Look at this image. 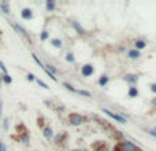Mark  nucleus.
Segmentation results:
<instances>
[{
    "mask_svg": "<svg viewBox=\"0 0 156 151\" xmlns=\"http://www.w3.org/2000/svg\"><path fill=\"white\" fill-rule=\"evenodd\" d=\"M69 120H70V124L71 125H80L84 122V117L80 116V114H77V113H71L70 117H69Z\"/></svg>",
    "mask_w": 156,
    "mask_h": 151,
    "instance_id": "1",
    "label": "nucleus"
},
{
    "mask_svg": "<svg viewBox=\"0 0 156 151\" xmlns=\"http://www.w3.org/2000/svg\"><path fill=\"white\" fill-rule=\"evenodd\" d=\"M11 25H13V28L17 32H18V33L22 36V37H25V39H27V40H29V35H27V32L25 30V29H23L21 25H18V23H11Z\"/></svg>",
    "mask_w": 156,
    "mask_h": 151,
    "instance_id": "2",
    "label": "nucleus"
},
{
    "mask_svg": "<svg viewBox=\"0 0 156 151\" xmlns=\"http://www.w3.org/2000/svg\"><path fill=\"white\" fill-rule=\"evenodd\" d=\"M104 113H106L107 116H110L111 118H114L115 121H118V122H122V124H125V122H126V118H123V117H120V116H116V114L111 113L110 110H104Z\"/></svg>",
    "mask_w": 156,
    "mask_h": 151,
    "instance_id": "3",
    "label": "nucleus"
},
{
    "mask_svg": "<svg viewBox=\"0 0 156 151\" xmlns=\"http://www.w3.org/2000/svg\"><path fill=\"white\" fill-rule=\"evenodd\" d=\"M93 74V66L92 65H85L82 66V76L85 77H89V76Z\"/></svg>",
    "mask_w": 156,
    "mask_h": 151,
    "instance_id": "4",
    "label": "nucleus"
},
{
    "mask_svg": "<svg viewBox=\"0 0 156 151\" xmlns=\"http://www.w3.org/2000/svg\"><path fill=\"white\" fill-rule=\"evenodd\" d=\"M21 17H22L23 19H31V18H33V11H31L30 8H23L22 11H21Z\"/></svg>",
    "mask_w": 156,
    "mask_h": 151,
    "instance_id": "5",
    "label": "nucleus"
},
{
    "mask_svg": "<svg viewBox=\"0 0 156 151\" xmlns=\"http://www.w3.org/2000/svg\"><path fill=\"white\" fill-rule=\"evenodd\" d=\"M122 146H123V148H125L126 151H137L138 150L137 147L134 146L132 142H125L123 144H122Z\"/></svg>",
    "mask_w": 156,
    "mask_h": 151,
    "instance_id": "6",
    "label": "nucleus"
},
{
    "mask_svg": "<svg viewBox=\"0 0 156 151\" xmlns=\"http://www.w3.org/2000/svg\"><path fill=\"white\" fill-rule=\"evenodd\" d=\"M93 150L94 151H107V148H106V146H104L101 142H96L93 144Z\"/></svg>",
    "mask_w": 156,
    "mask_h": 151,
    "instance_id": "7",
    "label": "nucleus"
},
{
    "mask_svg": "<svg viewBox=\"0 0 156 151\" xmlns=\"http://www.w3.org/2000/svg\"><path fill=\"white\" fill-rule=\"evenodd\" d=\"M71 25H73V28H74V29H76V30L80 33V35H84V33H85L84 28L80 26V23H78V22H71Z\"/></svg>",
    "mask_w": 156,
    "mask_h": 151,
    "instance_id": "8",
    "label": "nucleus"
},
{
    "mask_svg": "<svg viewBox=\"0 0 156 151\" xmlns=\"http://www.w3.org/2000/svg\"><path fill=\"white\" fill-rule=\"evenodd\" d=\"M1 83H6V84H11L13 83V78L10 74H3L1 76Z\"/></svg>",
    "mask_w": 156,
    "mask_h": 151,
    "instance_id": "9",
    "label": "nucleus"
},
{
    "mask_svg": "<svg viewBox=\"0 0 156 151\" xmlns=\"http://www.w3.org/2000/svg\"><path fill=\"white\" fill-rule=\"evenodd\" d=\"M129 96L130 98H136V96H138V89L136 88V87H132V88L129 89Z\"/></svg>",
    "mask_w": 156,
    "mask_h": 151,
    "instance_id": "10",
    "label": "nucleus"
},
{
    "mask_svg": "<svg viewBox=\"0 0 156 151\" xmlns=\"http://www.w3.org/2000/svg\"><path fill=\"white\" fill-rule=\"evenodd\" d=\"M125 80L127 81V83H132V84H133V83H136V81H137V77H136V76H133V74H126L125 76Z\"/></svg>",
    "mask_w": 156,
    "mask_h": 151,
    "instance_id": "11",
    "label": "nucleus"
},
{
    "mask_svg": "<svg viewBox=\"0 0 156 151\" xmlns=\"http://www.w3.org/2000/svg\"><path fill=\"white\" fill-rule=\"evenodd\" d=\"M129 56L132 59H137L140 58V52H138L137 49H132V51H129Z\"/></svg>",
    "mask_w": 156,
    "mask_h": 151,
    "instance_id": "12",
    "label": "nucleus"
},
{
    "mask_svg": "<svg viewBox=\"0 0 156 151\" xmlns=\"http://www.w3.org/2000/svg\"><path fill=\"white\" fill-rule=\"evenodd\" d=\"M145 45H147V43H145V41H143V40H137V41H136V48H137V51H138V49L145 48Z\"/></svg>",
    "mask_w": 156,
    "mask_h": 151,
    "instance_id": "13",
    "label": "nucleus"
},
{
    "mask_svg": "<svg viewBox=\"0 0 156 151\" xmlns=\"http://www.w3.org/2000/svg\"><path fill=\"white\" fill-rule=\"evenodd\" d=\"M0 10L4 14H10V7L7 3H0Z\"/></svg>",
    "mask_w": 156,
    "mask_h": 151,
    "instance_id": "14",
    "label": "nucleus"
},
{
    "mask_svg": "<svg viewBox=\"0 0 156 151\" xmlns=\"http://www.w3.org/2000/svg\"><path fill=\"white\" fill-rule=\"evenodd\" d=\"M51 43H52V45H54V47H56V48H62V45H63V43L59 40V39H54Z\"/></svg>",
    "mask_w": 156,
    "mask_h": 151,
    "instance_id": "15",
    "label": "nucleus"
},
{
    "mask_svg": "<svg viewBox=\"0 0 156 151\" xmlns=\"http://www.w3.org/2000/svg\"><path fill=\"white\" fill-rule=\"evenodd\" d=\"M52 135H54V133H52V129H51V128H45V129H44V136H45L47 139L52 138Z\"/></svg>",
    "mask_w": 156,
    "mask_h": 151,
    "instance_id": "16",
    "label": "nucleus"
},
{
    "mask_svg": "<svg viewBox=\"0 0 156 151\" xmlns=\"http://www.w3.org/2000/svg\"><path fill=\"white\" fill-rule=\"evenodd\" d=\"M107 83H108V77L107 76H101V77H100V80H99V84L103 87V85H106Z\"/></svg>",
    "mask_w": 156,
    "mask_h": 151,
    "instance_id": "17",
    "label": "nucleus"
},
{
    "mask_svg": "<svg viewBox=\"0 0 156 151\" xmlns=\"http://www.w3.org/2000/svg\"><path fill=\"white\" fill-rule=\"evenodd\" d=\"M45 7H47V10H48V11H52V10L55 8V3H54V1H47Z\"/></svg>",
    "mask_w": 156,
    "mask_h": 151,
    "instance_id": "18",
    "label": "nucleus"
},
{
    "mask_svg": "<svg viewBox=\"0 0 156 151\" xmlns=\"http://www.w3.org/2000/svg\"><path fill=\"white\" fill-rule=\"evenodd\" d=\"M31 56H33V59H34V62H36V63H38V66H40V67H43V69H44V65H43V62H41L40 59L37 58V55H34V54H33Z\"/></svg>",
    "mask_w": 156,
    "mask_h": 151,
    "instance_id": "19",
    "label": "nucleus"
},
{
    "mask_svg": "<svg viewBox=\"0 0 156 151\" xmlns=\"http://www.w3.org/2000/svg\"><path fill=\"white\" fill-rule=\"evenodd\" d=\"M63 87H64V88H66V89H69V91H71V92H76V91H77V89L74 88V87H73V85L67 84V83H64V84H63Z\"/></svg>",
    "mask_w": 156,
    "mask_h": 151,
    "instance_id": "20",
    "label": "nucleus"
},
{
    "mask_svg": "<svg viewBox=\"0 0 156 151\" xmlns=\"http://www.w3.org/2000/svg\"><path fill=\"white\" fill-rule=\"evenodd\" d=\"M0 70L3 71V73H4V74H8V71H7V67L4 66V63L1 62V61H0Z\"/></svg>",
    "mask_w": 156,
    "mask_h": 151,
    "instance_id": "21",
    "label": "nucleus"
},
{
    "mask_svg": "<svg viewBox=\"0 0 156 151\" xmlns=\"http://www.w3.org/2000/svg\"><path fill=\"white\" fill-rule=\"evenodd\" d=\"M76 92H78L80 95H82V96H88V98L90 96V93L88 92V91H76Z\"/></svg>",
    "mask_w": 156,
    "mask_h": 151,
    "instance_id": "22",
    "label": "nucleus"
},
{
    "mask_svg": "<svg viewBox=\"0 0 156 151\" xmlns=\"http://www.w3.org/2000/svg\"><path fill=\"white\" fill-rule=\"evenodd\" d=\"M47 39H48V32L44 30L43 33H41V40L44 41V40H47Z\"/></svg>",
    "mask_w": 156,
    "mask_h": 151,
    "instance_id": "23",
    "label": "nucleus"
},
{
    "mask_svg": "<svg viewBox=\"0 0 156 151\" xmlns=\"http://www.w3.org/2000/svg\"><path fill=\"white\" fill-rule=\"evenodd\" d=\"M37 84H38V85H41V87H43V88H45V89H48V85L45 84L44 81H41V80H37Z\"/></svg>",
    "mask_w": 156,
    "mask_h": 151,
    "instance_id": "24",
    "label": "nucleus"
},
{
    "mask_svg": "<svg viewBox=\"0 0 156 151\" xmlns=\"http://www.w3.org/2000/svg\"><path fill=\"white\" fill-rule=\"evenodd\" d=\"M66 59L69 61V62H74V56H73V54H67Z\"/></svg>",
    "mask_w": 156,
    "mask_h": 151,
    "instance_id": "25",
    "label": "nucleus"
},
{
    "mask_svg": "<svg viewBox=\"0 0 156 151\" xmlns=\"http://www.w3.org/2000/svg\"><path fill=\"white\" fill-rule=\"evenodd\" d=\"M26 77H27V80H29V81H34V80H36V77H34V74H31V73H27Z\"/></svg>",
    "mask_w": 156,
    "mask_h": 151,
    "instance_id": "26",
    "label": "nucleus"
},
{
    "mask_svg": "<svg viewBox=\"0 0 156 151\" xmlns=\"http://www.w3.org/2000/svg\"><path fill=\"white\" fill-rule=\"evenodd\" d=\"M3 128H4L6 131H7V129H8V120H7V118H6V120L3 121Z\"/></svg>",
    "mask_w": 156,
    "mask_h": 151,
    "instance_id": "27",
    "label": "nucleus"
},
{
    "mask_svg": "<svg viewBox=\"0 0 156 151\" xmlns=\"http://www.w3.org/2000/svg\"><path fill=\"white\" fill-rule=\"evenodd\" d=\"M0 151H6V146L1 143V140H0Z\"/></svg>",
    "mask_w": 156,
    "mask_h": 151,
    "instance_id": "28",
    "label": "nucleus"
},
{
    "mask_svg": "<svg viewBox=\"0 0 156 151\" xmlns=\"http://www.w3.org/2000/svg\"><path fill=\"white\" fill-rule=\"evenodd\" d=\"M37 124L40 125V126H43V124H44V120H43V118H38V120H37Z\"/></svg>",
    "mask_w": 156,
    "mask_h": 151,
    "instance_id": "29",
    "label": "nucleus"
},
{
    "mask_svg": "<svg viewBox=\"0 0 156 151\" xmlns=\"http://www.w3.org/2000/svg\"><path fill=\"white\" fill-rule=\"evenodd\" d=\"M151 91L156 93V84H152V85H151Z\"/></svg>",
    "mask_w": 156,
    "mask_h": 151,
    "instance_id": "30",
    "label": "nucleus"
},
{
    "mask_svg": "<svg viewBox=\"0 0 156 151\" xmlns=\"http://www.w3.org/2000/svg\"><path fill=\"white\" fill-rule=\"evenodd\" d=\"M1 110H3V102L0 100V118H1Z\"/></svg>",
    "mask_w": 156,
    "mask_h": 151,
    "instance_id": "31",
    "label": "nucleus"
},
{
    "mask_svg": "<svg viewBox=\"0 0 156 151\" xmlns=\"http://www.w3.org/2000/svg\"><path fill=\"white\" fill-rule=\"evenodd\" d=\"M114 151H123V150H120V146H116L115 148H114Z\"/></svg>",
    "mask_w": 156,
    "mask_h": 151,
    "instance_id": "32",
    "label": "nucleus"
},
{
    "mask_svg": "<svg viewBox=\"0 0 156 151\" xmlns=\"http://www.w3.org/2000/svg\"><path fill=\"white\" fill-rule=\"evenodd\" d=\"M149 133H151L152 136H156V131H149Z\"/></svg>",
    "mask_w": 156,
    "mask_h": 151,
    "instance_id": "33",
    "label": "nucleus"
},
{
    "mask_svg": "<svg viewBox=\"0 0 156 151\" xmlns=\"http://www.w3.org/2000/svg\"><path fill=\"white\" fill-rule=\"evenodd\" d=\"M0 84H1V74H0Z\"/></svg>",
    "mask_w": 156,
    "mask_h": 151,
    "instance_id": "34",
    "label": "nucleus"
},
{
    "mask_svg": "<svg viewBox=\"0 0 156 151\" xmlns=\"http://www.w3.org/2000/svg\"><path fill=\"white\" fill-rule=\"evenodd\" d=\"M73 151H80V150H73Z\"/></svg>",
    "mask_w": 156,
    "mask_h": 151,
    "instance_id": "35",
    "label": "nucleus"
}]
</instances>
